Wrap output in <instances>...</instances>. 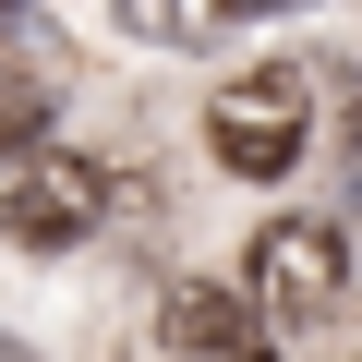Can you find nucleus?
Instances as JSON below:
<instances>
[{
  "mask_svg": "<svg viewBox=\"0 0 362 362\" xmlns=\"http://www.w3.org/2000/svg\"><path fill=\"white\" fill-rule=\"evenodd\" d=\"M109 218V169L73 157V145H0V242H25V254H73L85 230Z\"/></svg>",
  "mask_w": 362,
  "mask_h": 362,
  "instance_id": "obj_1",
  "label": "nucleus"
},
{
  "mask_svg": "<svg viewBox=\"0 0 362 362\" xmlns=\"http://www.w3.org/2000/svg\"><path fill=\"white\" fill-rule=\"evenodd\" d=\"M302 133H314V73L302 61H266V73H230L206 97V145L230 181H278L302 169Z\"/></svg>",
  "mask_w": 362,
  "mask_h": 362,
  "instance_id": "obj_2",
  "label": "nucleus"
},
{
  "mask_svg": "<svg viewBox=\"0 0 362 362\" xmlns=\"http://www.w3.org/2000/svg\"><path fill=\"white\" fill-rule=\"evenodd\" d=\"M338 290H350V254H338V230H314V218H278V230L254 242V302H266V314H290V326H302V314H326Z\"/></svg>",
  "mask_w": 362,
  "mask_h": 362,
  "instance_id": "obj_3",
  "label": "nucleus"
},
{
  "mask_svg": "<svg viewBox=\"0 0 362 362\" xmlns=\"http://www.w3.org/2000/svg\"><path fill=\"white\" fill-rule=\"evenodd\" d=\"M157 338H169V362H278L266 350V314L242 290H218V278H181L157 302Z\"/></svg>",
  "mask_w": 362,
  "mask_h": 362,
  "instance_id": "obj_4",
  "label": "nucleus"
},
{
  "mask_svg": "<svg viewBox=\"0 0 362 362\" xmlns=\"http://www.w3.org/2000/svg\"><path fill=\"white\" fill-rule=\"evenodd\" d=\"M25 133H49V73L25 49H0V145H25Z\"/></svg>",
  "mask_w": 362,
  "mask_h": 362,
  "instance_id": "obj_5",
  "label": "nucleus"
},
{
  "mask_svg": "<svg viewBox=\"0 0 362 362\" xmlns=\"http://www.w3.org/2000/svg\"><path fill=\"white\" fill-rule=\"evenodd\" d=\"M0 362H37V350H13V338H0Z\"/></svg>",
  "mask_w": 362,
  "mask_h": 362,
  "instance_id": "obj_6",
  "label": "nucleus"
}]
</instances>
